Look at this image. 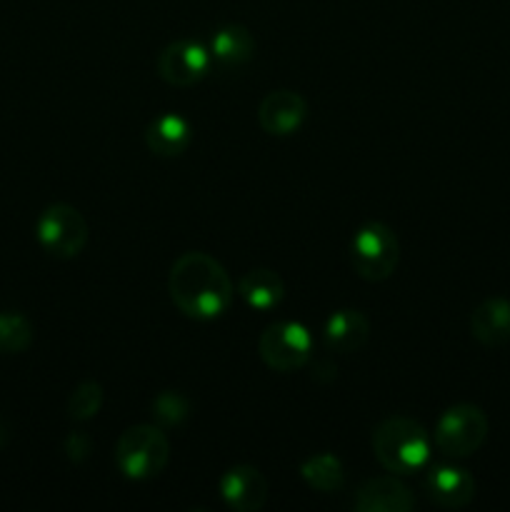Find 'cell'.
I'll list each match as a JSON object with an SVG mask.
<instances>
[{"mask_svg":"<svg viewBox=\"0 0 510 512\" xmlns=\"http://www.w3.org/2000/svg\"><path fill=\"white\" fill-rule=\"evenodd\" d=\"M168 293L175 308L193 320L220 318L235 298L228 270L203 250H190L175 260L168 275Z\"/></svg>","mask_w":510,"mask_h":512,"instance_id":"cell-1","label":"cell"},{"mask_svg":"<svg viewBox=\"0 0 510 512\" xmlns=\"http://www.w3.org/2000/svg\"><path fill=\"white\" fill-rule=\"evenodd\" d=\"M373 453L388 473L413 475L430 463L433 438L415 418L390 415L375 425Z\"/></svg>","mask_w":510,"mask_h":512,"instance_id":"cell-2","label":"cell"},{"mask_svg":"<svg viewBox=\"0 0 510 512\" xmlns=\"http://www.w3.org/2000/svg\"><path fill=\"white\" fill-rule=\"evenodd\" d=\"M170 460V440L160 425H130L115 443V465L128 480H153Z\"/></svg>","mask_w":510,"mask_h":512,"instance_id":"cell-3","label":"cell"},{"mask_svg":"<svg viewBox=\"0 0 510 512\" xmlns=\"http://www.w3.org/2000/svg\"><path fill=\"white\" fill-rule=\"evenodd\" d=\"M350 260L355 273L368 283H383L395 273L400 260L398 235L380 220L360 225L350 240Z\"/></svg>","mask_w":510,"mask_h":512,"instance_id":"cell-4","label":"cell"},{"mask_svg":"<svg viewBox=\"0 0 510 512\" xmlns=\"http://www.w3.org/2000/svg\"><path fill=\"white\" fill-rule=\"evenodd\" d=\"M488 415L473 403L450 405L435 423L433 443L448 458H470L488 440Z\"/></svg>","mask_w":510,"mask_h":512,"instance_id":"cell-5","label":"cell"},{"mask_svg":"<svg viewBox=\"0 0 510 512\" xmlns=\"http://www.w3.org/2000/svg\"><path fill=\"white\" fill-rule=\"evenodd\" d=\"M88 238V223L75 205L53 203L35 220V240L53 258H78L88 245Z\"/></svg>","mask_w":510,"mask_h":512,"instance_id":"cell-6","label":"cell"},{"mask_svg":"<svg viewBox=\"0 0 510 512\" xmlns=\"http://www.w3.org/2000/svg\"><path fill=\"white\" fill-rule=\"evenodd\" d=\"M260 360L275 373H295L308 365L313 355V335L303 323L283 320L273 323L258 338Z\"/></svg>","mask_w":510,"mask_h":512,"instance_id":"cell-7","label":"cell"},{"mask_svg":"<svg viewBox=\"0 0 510 512\" xmlns=\"http://www.w3.org/2000/svg\"><path fill=\"white\" fill-rule=\"evenodd\" d=\"M158 75L170 85L178 88H188V85L200 83L205 73L213 65L210 50L198 40H175V43L165 45L158 55Z\"/></svg>","mask_w":510,"mask_h":512,"instance_id":"cell-8","label":"cell"},{"mask_svg":"<svg viewBox=\"0 0 510 512\" xmlns=\"http://www.w3.org/2000/svg\"><path fill=\"white\" fill-rule=\"evenodd\" d=\"M305 118H308V100L288 88L270 90L258 105L260 128L275 138H288V135L298 133Z\"/></svg>","mask_w":510,"mask_h":512,"instance_id":"cell-9","label":"cell"},{"mask_svg":"<svg viewBox=\"0 0 510 512\" xmlns=\"http://www.w3.org/2000/svg\"><path fill=\"white\" fill-rule=\"evenodd\" d=\"M223 503L235 512H260L268 503V480L253 465H235L218 480Z\"/></svg>","mask_w":510,"mask_h":512,"instance_id":"cell-10","label":"cell"},{"mask_svg":"<svg viewBox=\"0 0 510 512\" xmlns=\"http://www.w3.org/2000/svg\"><path fill=\"white\" fill-rule=\"evenodd\" d=\"M353 508L358 512H410L415 510V495L398 475H375L358 485Z\"/></svg>","mask_w":510,"mask_h":512,"instance_id":"cell-11","label":"cell"},{"mask_svg":"<svg viewBox=\"0 0 510 512\" xmlns=\"http://www.w3.org/2000/svg\"><path fill=\"white\" fill-rule=\"evenodd\" d=\"M425 493L438 508H468L475 498V478L458 465H430L425 475Z\"/></svg>","mask_w":510,"mask_h":512,"instance_id":"cell-12","label":"cell"},{"mask_svg":"<svg viewBox=\"0 0 510 512\" xmlns=\"http://www.w3.org/2000/svg\"><path fill=\"white\" fill-rule=\"evenodd\" d=\"M370 338V320L365 318V313L353 308L335 310L323 325V340L325 348L333 350V353L350 355L363 350V345Z\"/></svg>","mask_w":510,"mask_h":512,"instance_id":"cell-13","label":"cell"},{"mask_svg":"<svg viewBox=\"0 0 510 512\" xmlns=\"http://www.w3.org/2000/svg\"><path fill=\"white\" fill-rule=\"evenodd\" d=\"M470 335L485 348H503L510 343V300L495 298L483 300L470 313Z\"/></svg>","mask_w":510,"mask_h":512,"instance_id":"cell-14","label":"cell"},{"mask_svg":"<svg viewBox=\"0 0 510 512\" xmlns=\"http://www.w3.org/2000/svg\"><path fill=\"white\" fill-rule=\"evenodd\" d=\"M193 140V128L178 113H163L145 128V145L158 158H178Z\"/></svg>","mask_w":510,"mask_h":512,"instance_id":"cell-15","label":"cell"},{"mask_svg":"<svg viewBox=\"0 0 510 512\" xmlns=\"http://www.w3.org/2000/svg\"><path fill=\"white\" fill-rule=\"evenodd\" d=\"M208 50L215 65H220L223 70H233L253 58L255 38L245 25L228 23L223 25V28L215 30L213 38H210Z\"/></svg>","mask_w":510,"mask_h":512,"instance_id":"cell-16","label":"cell"},{"mask_svg":"<svg viewBox=\"0 0 510 512\" xmlns=\"http://www.w3.org/2000/svg\"><path fill=\"white\" fill-rule=\"evenodd\" d=\"M238 295L248 308L265 313V310H273L283 303L285 283L275 270L255 268L238 280Z\"/></svg>","mask_w":510,"mask_h":512,"instance_id":"cell-17","label":"cell"},{"mask_svg":"<svg viewBox=\"0 0 510 512\" xmlns=\"http://www.w3.org/2000/svg\"><path fill=\"white\" fill-rule=\"evenodd\" d=\"M300 478L310 490L318 493L333 495L345 488V468L340 463L338 455L333 453H318L310 455L303 465H300Z\"/></svg>","mask_w":510,"mask_h":512,"instance_id":"cell-18","label":"cell"},{"mask_svg":"<svg viewBox=\"0 0 510 512\" xmlns=\"http://www.w3.org/2000/svg\"><path fill=\"white\" fill-rule=\"evenodd\" d=\"M35 328L28 315L3 310L0 313V355H20L33 345Z\"/></svg>","mask_w":510,"mask_h":512,"instance_id":"cell-19","label":"cell"},{"mask_svg":"<svg viewBox=\"0 0 510 512\" xmlns=\"http://www.w3.org/2000/svg\"><path fill=\"white\" fill-rule=\"evenodd\" d=\"M103 385L95 383V380H85L78 388L70 393L68 398V418L75 420V423H88L103 408Z\"/></svg>","mask_w":510,"mask_h":512,"instance_id":"cell-20","label":"cell"},{"mask_svg":"<svg viewBox=\"0 0 510 512\" xmlns=\"http://www.w3.org/2000/svg\"><path fill=\"white\" fill-rule=\"evenodd\" d=\"M150 408H153V418L158 420L160 428H175L190 413L188 398L183 393H178V390H163V393H158Z\"/></svg>","mask_w":510,"mask_h":512,"instance_id":"cell-21","label":"cell"},{"mask_svg":"<svg viewBox=\"0 0 510 512\" xmlns=\"http://www.w3.org/2000/svg\"><path fill=\"white\" fill-rule=\"evenodd\" d=\"M65 453H68L70 460L80 463V460H85V455L90 453V438H85L83 433H73L65 440Z\"/></svg>","mask_w":510,"mask_h":512,"instance_id":"cell-22","label":"cell"},{"mask_svg":"<svg viewBox=\"0 0 510 512\" xmlns=\"http://www.w3.org/2000/svg\"><path fill=\"white\" fill-rule=\"evenodd\" d=\"M5 440H8V428H5V423L0 420V448L5 445Z\"/></svg>","mask_w":510,"mask_h":512,"instance_id":"cell-23","label":"cell"}]
</instances>
